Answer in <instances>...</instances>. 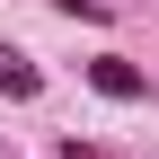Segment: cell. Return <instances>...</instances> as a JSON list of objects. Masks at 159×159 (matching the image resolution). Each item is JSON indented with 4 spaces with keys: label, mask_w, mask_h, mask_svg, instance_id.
Listing matches in <instances>:
<instances>
[{
    "label": "cell",
    "mask_w": 159,
    "mask_h": 159,
    "mask_svg": "<svg viewBox=\"0 0 159 159\" xmlns=\"http://www.w3.org/2000/svg\"><path fill=\"white\" fill-rule=\"evenodd\" d=\"M89 89H97V97H115V106H142V97H150V71H142V62H124V53H97V62H89Z\"/></svg>",
    "instance_id": "cell-1"
},
{
    "label": "cell",
    "mask_w": 159,
    "mask_h": 159,
    "mask_svg": "<svg viewBox=\"0 0 159 159\" xmlns=\"http://www.w3.org/2000/svg\"><path fill=\"white\" fill-rule=\"evenodd\" d=\"M0 97H18V106H27V97H44V71H35L9 35H0Z\"/></svg>",
    "instance_id": "cell-2"
},
{
    "label": "cell",
    "mask_w": 159,
    "mask_h": 159,
    "mask_svg": "<svg viewBox=\"0 0 159 159\" xmlns=\"http://www.w3.org/2000/svg\"><path fill=\"white\" fill-rule=\"evenodd\" d=\"M62 159H106V150H97V142H80V133H71V142H62Z\"/></svg>",
    "instance_id": "cell-3"
}]
</instances>
